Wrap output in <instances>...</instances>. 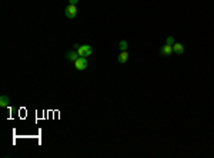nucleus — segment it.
Masks as SVG:
<instances>
[{
  "instance_id": "obj_1",
  "label": "nucleus",
  "mask_w": 214,
  "mask_h": 158,
  "mask_svg": "<svg viewBox=\"0 0 214 158\" xmlns=\"http://www.w3.org/2000/svg\"><path fill=\"white\" fill-rule=\"evenodd\" d=\"M74 49L77 50L79 57H89V56H91V53H93V49H91V46H89V44H83V46L74 44Z\"/></svg>"
},
{
  "instance_id": "obj_2",
  "label": "nucleus",
  "mask_w": 214,
  "mask_h": 158,
  "mask_svg": "<svg viewBox=\"0 0 214 158\" xmlns=\"http://www.w3.org/2000/svg\"><path fill=\"white\" fill-rule=\"evenodd\" d=\"M74 66L79 71H83L89 67V61H87V57H79L76 61H74Z\"/></svg>"
},
{
  "instance_id": "obj_3",
  "label": "nucleus",
  "mask_w": 214,
  "mask_h": 158,
  "mask_svg": "<svg viewBox=\"0 0 214 158\" xmlns=\"http://www.w3.org/2000/svg\"><path fill=\"white\" fill-rule=\"evenodd\" d=\"M64 14H66L67 19H74L77 16V7L73 6V4H69L66 7V10H64Z\"/></svg>"
},
{
  "instance_id": "obj_4",
  "label": "nucleus",
  "mask_w": 214,
  "mask_h": 158,
  "mask_svg": "<svg viewBox=\"0 0 214 158\" xmlns=\"http://www.w3.org/2000/svg\"><path fill=\"white\" fill-rule=\"evenodd\" d=\"M77 56H79L77 50H76V51H74V50H71V51H69V53H67V54H66L67 60H69V61H73V63H74V61H76V60L79 59Z\"/></svg>"
},
{
  "instance_id": "obj_5",
  "label": "nucleus",
  "mask_w": 214,
  "mask_h": 158,
  "mask_svg": "<svg viewBox=\"0 0 214 158\" xmlns=\"http://www.w3.org/2000/svg\"><path fill=\"white\" fill-rule=\"evenodd\" d=\"M173 50H174L175 54H183V51H184V46H183L181 43H174V44H173Z\"/></svg>"
},
{
  "instance_id": "obj_6",
  "label": "nucleus",
  "mask_w": 214,
  "mask_h": 158,
  "mask_svg": "<svg viewBox=\"0 0 214 158\" xmlns=\"http://www.w3.org/2000/svg\"><path fill=\"white\" fill-rule=\"evenodd\" d=\"M162 53H163V56H170L171 53H174V50H173V46H169V44L163 46Z\"/></svg>"
},
{
  "instance_id": "obj_7",
  "label": "nucleus",
  "mask_w": 214,
  "mask_h": 158,
  "mask_svg": "<svg viewBox=\"0 0 214 158\" xmlns=\"http://www.w3.org/2000/svg\"><path fill=\"white\" fill-rule=\"evenodd\" d=\"M127 60H129V53L127 51H121L119 56V63H127Z\"/></svg>"
},
{
  "instance_id": "obj_8",
  "label": "nucleus",
  "mask_w": 214,
  "mask_h": 158,
  "mask_svg": "<svg viewBox=\"0 0 214 158\" xmlns=\"http://www.w3.org/2000/svg\"><path fill=\"white\" fill-rule=\"evenodd\" d=\"M9 103H10V99H9L7 95H2V97H0V105H2V107H7Z\"/></svg>"
},
{
  "instance_id": "obj_9",
  "label": "nucleus",
  "mask_w": 214,
  "mask_h": 158,
  "mask_svg": "<svg viewBox=\"0 0 214 158\" xmlns=\"http://www.w3.org/2000/svg\"><path fill=\"white\" fill-rule=\"evenodd\" d=\"M119 47L121 51H127V47H129V43L126 42V40H121V42L119 43Z\"/></svg>"
},
{
  "instance_id": "obj_10",
  "label": "nucleus",
  "mask_w": 214,
  "mask_h": 158,
  "mask_svg": "<svg viewBox=\"0 0 214 158\" xmlns=\"http://www.w3.org/2000/svg\"><path fill=\"white\" fill-rule=\"evenodd\" d=\"M174 39H173V37H167V39H166V44H169V46H173V44H174Z\"/></svg>"
},
{
  "instance_id": "obj_11",
  "label": "nucleus",
  "mask_w": 214,
  "mask_h": 158,
  "mask_svg": "<svg viewBox=\"0 0 214 158\" xmlns=\"http://www.w3.org/2000/svg\"><path fill=\"white\" fill-rule=\"evenodd\" d=\"M69 3H70V4H73V6H76V4L79 3V0H69Z\"/></svg>"
}]
</instances>
